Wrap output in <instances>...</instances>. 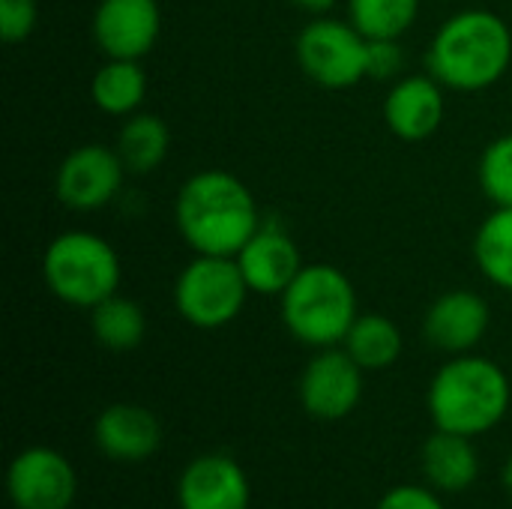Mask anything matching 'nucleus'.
<instances>
[{
	"mask_svg": "<svg viewBox=\"0 0 512 509\" xmlns=\"http://www.w3.org/2000/svg\"><path fill=\"white\" fill-rule=\"evenodd\" d=\"M174 222L195 255L237 252L264 225L252 189L225 168H201L183 180L174 201Z\"/></svg>",
	"mask_w": 512,
	"mask_h": 509,
	"instance_id": "nucleus-1",
	"label": "nucleus"
},
{
	"mask_svg": "<svg viewBox=\"0 0 512 509\" xmlns=\"http://www.w3.org/2000/svg\"><path fill=\"white\" fill-rule=\"evenodd\" d=\"M512 66L510 24L492 9H459L435 30L426 69L447 90L480 93L495 87Z\"/></svg>",
	"mask_w": 512,
	"mask_h": 509,
	"instance_id": "nucleus-2",
	"label": "nucleus"
},
{
	"mask_svg": "<svg viewBox=\"0 0 512 509\" xmlns=\"http://www.w3.org/2000/svg\"><path fill=\"white\" fill-rule=\"evenodd\" d=\"M512 402L507 372L477 354H459L438 369L429 384V417L435 429L477 438L504 423Z\"/></svg>",
	"mask_w": 512,
	"mask_h": 509,
	"instance_id": "nucleus-3",
	"label": "nucleus"
},
{
	"mask_svg": "<svg viewBox=\"0 0 512 509\" xmlns=\"http://www.w3.org/2000/svg\"><path fill=\"white\" fill-rule=\"evenodd\" d=\"M282 324L309 348H336L345 342L357 321L354 282L333 264H306L297 279L282 291Z\"/></svg>",
	"mask_w": 512,
	"mask_h": 509,
	"instance_id": "nucleus-4",
	"label": "nucleus"
},
{
	"mask_svg": "<svg viewBox=\"0 0 512 509\" xmlns=\"http://www.w3.org/2000/svg\"><path fill=\"white\" fill-rule=\"evenodd\" d=\"M42 279L60 303L90 312L120 291L123 264L105 237L75 228L48 243L42 255Z\"/></svg>",
	"mask_w": 512,
	"mask_h": 509,
	"instance_id": "nucleus-5",
	"label": "nucleus"
},
{
	"mask_svg": "<svg viewBox=\"0 0 512 509\" xmlns=\"http://www.w3.org/2000/svg\"><path fill=\"white\" fill-rule=\"evenodd\" d=\"M249 294L237 258L225 255H195L174 282V306L198 330H219L237 321Z\"/></svg>",
	"mask_w": 512,
	"mask_h": 509,
	"instance_id": "nucleus-6",
	"label": "nucleus"
},
{
	"mask_svg": "<svg viewBox=\"0 0 512 509\" xmlns=\"http://www.w3.org/2000/svg\"><path fill=\"white\" fill-rule=\"evenodd\" d=\"M297 63L309 81L327 90H348L369 78L366 60H369V39L348 21L321 15L312 18L297 42Z\"/></svg>",
	"mask_w": 512,
	"mask_h": 509,
	"instance_id": "nucleus-7",
	"label": "nucleus"
},
{
	"mask_svg": "<svg viewBox=\"0 0 512 509\" xmlns=\"http://www.w3.org/2000/svg\"><path fill=\"white\" fill-rule=\"evenodd\" d=\"M126 165L108 144H81L63 156L54 174V195L66 210L93 213L111 204L126 180Z\"/></svg>",
	"mask_w": 512,
	"mask_h": 509,
	"instance_id": "nucleus-8",
	"label": "nucleus"
},
{
	"mask_svg": "<svg viewBox=\"0 0 512 509\" xmlns=\"http://www.w3.org/2000/svg\"><path fill=\"white\" fill-rule=\"evenodd\" d=\"M363 399V369L345 348H321L300 375V405L309 417L336 423L357 411Z\"/></svg>",
	"mask_w": 512,
	"mask_h": 509,
	"instance_id": "nucleus-9",
	"label": "nucleus"
},
{
	"mask_svg": "<svg viewBox=\"0 0 512 509\" xmlns=\"http://www.w3.org/2000/svg\"><path fill=\"white\" fill-rule=\"evenodd\" d=\"M6 489L15 509H72L78 477L63 453L51 447H27L9 465Z\"/></svg>",
	"mask_w": 512,
	"mask_h": 509,
	"instance_id": "nucleus-10",
	"label": "nucleus"
},
{
	"mask_svg": "<svg viewBox=\"0 0 512 509\" xmlns=\"http://www.w3.org/2000/svg\"><path fill=\"white\" fill-rule=\"evenodd\" d=\"M90 30L105 57L144 60L159 42L162 6L159 0H99Z\"/></svg>",
	"mask_w": 512,
	"mask_h": 509,
	"instance_id": "nucleus-11",
	"label": "nucleus"
},
{
	"mask_svg": "<svg viewBox=\"0 0 512 509\" xmlns=\"http://www.w3.org/2000/svg\"><path fill=\"white\" fill-rule=\"evenodd\" d=\"M492 309L486 297L468 288L444 291L423 315V336L444 354H471L489 333Z\"/></svg>",
	"mask_w": 512,
	"mask_h": 509,
	"instance_id": "nucleus-12",
	"label": "nucleus"
},
{
	"mask_svg": "<svg viewBox=\"0 0 512 509\" xmlns=\"http://www.w3.org/2000/svg\"><path fill=\"white\" fill-rule=\"evenodd\" d=\"M444 84L426 75H402L393 81L384 99V123L387 129L408 144L432 138L447 114Z\"/></svg>",
	"mask_w": 512,
	"mask_h": 509,
	"instance_id": "nucleus-13",
	"label": "nucleus"
},
{
	"mask_svg": "<svg viewBox=\"0 0 512 509\" xmlns=\"http://www.w3.org/2000/svg\"><path fill=\"white\" fill-rule=\"evenodd\" d=\"M237 264L252 294L282 297V291L306 267L297 243L279 222H264L252 240L237 252Z\"/></svg>",
	"mask_w": 512,
	"mask_h": 509,
	"instance_id": "nucleus-14",
	"label": "nucleus"
},
{
	"mask_svg": "<svg viewBox=\"0 0 512 509\" xmlns=\"http://www.w3.org/2000/svg\"><path fill=\"white\" fill-rule=\"evenodd\" d=\"M249 501V477L231 456H198L177 483L180 509H249Z\"/></svg>",
	"mask_w": 512,
	"mask_h": 509,
	"instance_id": "nucleus-15",
	"label": "nucleus"
},
{
	"mask_svg": "<svg viewBox=\"0 0 512 509\" xmlns=\"http://www.w3.org/2000/svg\"><path fill=\"white\" fill-rule=\"evenodd\" d=\"M96 447L114 462H144L162 444V426L153 411L129 402L108 405L93 423Z\"/></svg>",
	"mask_w": 512,
	"mask_h": 509,
	"instance_id": "nucleus-16",
	"label": "nucleus"
},
{
	"mask_svg": "<svg viewBox=\"0 0 512 509\" xmlns=\"http://www.w3.org/2000/svg\"><path fill=\"white\" fill-rule=\"evenodd\" d=\"M423 474L432 489L447 495H459L471 489L480 477V456L471 438L438 429L423 444Z\"/></svg>",
	"mask_w": 512,
	"mask_h": 509,
	"instance_id": "nucleus-17",
	"label": "nucleus"
},
{
	"mask_svg": "<svg viewBox=\"0 0 512 509\" xmlns=\"http://www.w3.org/2000/svg\"><path fill=\"white\" fill-rule=\"evenodd\" d=\"M147 96V72L141 60H120L105 57V63L96 69L90 81V99L93 105L108 117H132L141 111Z\"/></svg>",
	"mask_w": 512,
	"mask_h": 509,
	"instance_id": "nucleus-18",
	"label": "nucleus"
},
{
	"mask_svg": "<svg viewBox=\"0 0 512 509\" xmlns=\"http://www.w3.org/2000/svg\"><path fill=\"white\" fill-rule=\"evenodd\" d=\"M114 150L129 174L135 177L153 174L171 153V129L159 114L138 111L126 117L123 126L117 129Z\"/></svg>",
	"mask_w": 512,
	"mask_h": 509,
	"instance_id": "nucleus-19",
	"label": "nucleus"
},
{
	"mask_svg": "<svg viewBox=\"0 0 512 509\" xmlns=\"http://www.w3.org/2000/svg\"><path fill=\"white\" fill-rule=\"evenodd\" d=\"M402 330L396 327V321H390L387 315L378 312H366L357 315V321L351 324L342 348L354 357V363L363 372H381L390 369L399 357H402Z\"/></svg>",
	"mask_w": 512,
	"mask_h": 509,
	"instance_id": "nucleus-20",
	"label": "nucleus"
},
{
	"mask_svg": "<svg viewBox=\"0 0 512 509\" xmlns=\"http://www.w3.org/2000/svg\"><path fill=\"white\" fill-rule=\"evenodd\" d=\"M90 330L96 336V342L114 354H126L135 351L144 342L147 333V315L144 309L123 297L120 291L111 294L108 300H102L99 306L90 309Z\"/></svg>",
	"mask_w": 512,
	"mask_h": 509,
	"instance_id": "nucleus-21",
	"label": "nucleus"
},
{
	"mask_svg": "<svg viewBox=\"0 0 512 509\" xmlns=\"http://www.w3.org/2000/svg\"><path fill=\"white\" fill-rule=\"evenodd\" d=\"M474 261L480 273L512 294V207H495L474 234Z\"/></svg>",
	"mask_w": 512,
	"mask_h": 509,
	"instance_id": "nucleus-22",
	"label": "nucleus"
},
{
	"mask_svg": "<svg viewBox=\"0 0 512 509\" xmlns=\"http://www.w3.org/2000/svg\"><path fill=\"white\" fill-rule=\"evenodd\" d=\"M423 0H348V21L366 39H402L417 15Z\"/></svg>",
	"mask_w": 512,
	"mask_h": 509,
	"instance_id": "nucleus-23",
	"label": "nucleus"
},
{
	"mask_svg": "<svg viewBox=\"0 0 512 509\" xmlns=\"http://www.w3.org/2000/svg\"><path fill=\"white\" fill-rule=\"evenodd\" d=\"M477 180L495 207H512V132L486 144L477 162Z\"/></svg>",
	"mask_w": 512,
	"mask_h": 509,
	"instance_id": "nucleus-24",
	"label": "nucleus"
},
{
	"mask_svg": "<svg viewBox=\"0 0 512 509\" xmlns=\"http://www.w3.org/2000/svg\"><path fill=\"white\" fill-rule=\"evenodd\" d=\"M39 24L36 0H0V36L6 45H18L33 36Z\"/></svg>",
	"mask_w": 512,
	"mask_h": 509,
	"instance_id": "nucleus-25",
	"label": "nucleus"
},
{
	"mask_svg": "<svg viewBox=\"0 0 512 509\" xmlns=\"http://www.w3.org/2000/svg\"><path fill=\"white\" fill-rule=\"evenodd\" d=\"M405 69V48L402 39H369V60L366 72L372 81H396Z\"/></svg>",
	"mask_w": 512,
	"mask_h": 509,
	"instance_id": "nucleus-26",
	"label": "nucleus"
},
{
	"mask_svg": "<svg viewBox=\"0 0 512 509\" xmlns=\"http://www.w3.org/2000/svg\"><path fill=\"white\" fill-rule=\"evenodd\" d=\"M375 509H447L441 498L426 486H396L390 489Z\"/></svg>",
	"mask_w": 512,
	"mask_h": 509,
	"instance_id": "nucleus-27",
	"label": "nucleus"
},
{
	"mask_svg": "<svg viewBox=\"0 0 512 509\" xmlns=\"http://www.w3.org/2000/svg\"><path fill=\"white\" fill-rule=\"evenodd\" d=\"M300 12L312 15V18H321V15H330L336 9L339 0H291Z\"/></svg>",
	"mask_w": 512,
	"mask_h": 509,
	"instance_id": "nucleus-28",
	"label": "nucleus"
},
{
	"mask_svg": "<svg viewBox=\"0 0 512 509\" xmlns=\"http://www.w3.org/2000/svg\"><path fill=\"white\" fill-rule=\"evenodd\" d=\"M504 486H507V492L512 495V456L510 462H507V468H504Z\"/></svg>",
	"mask_w": 512,
	"mask_h": 509,
	"instance_id": "nucleus-29",
	"label": "nucleus"
}]
</instances>
